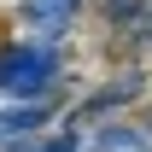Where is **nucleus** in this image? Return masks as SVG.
Wrapping results in <instances>:
<instances>
[{
    "label": "nucleus",
    "mask_w": 152,
    "mask_h": 152,
    "mask_svg": "<svg viewBox=\"0 0 152 152\" xmlns=\"http://www.w3.org/2000/svg\"><path fill=\"white\" fill-rule=\"evenodd\" d=\"M23 18L41 29V41L53 47L64 29H70V18H76V0H23Z\"/></svg>",
    "instance_id": "f03ea898"
},
{
    "label": "nucleus",
    "mask_w": 152,
    "mask_h": 152,
    "mask_svg": "<svg viewBox=\"0 0 152 152\" xmlns=\"http://www.w3.org/2000/svg\"><path fill=\"white\" fill-rule=\"evenodd\" d=\"M58 76V53L47 41H12L0 47V94H47Z\"/></svg>",
    "instance_id": "f257e3e1"
},
{
    "label": "nucleus",
    "mask_w": 152,
    "mask_h": 152,
    "mask_svg": "<svg viewBox=\"0 0 152 152\" xmlns=\"http://www.w3.org/2000/svg\"><path fill=\"white\" fill-rule=\"evenodd\" d=\"M41 123H47V105H12V111H0V152L6 146H29Z\"/></svg>",
    "instance_id": "7ed1b4c3"
}]
</instances>
